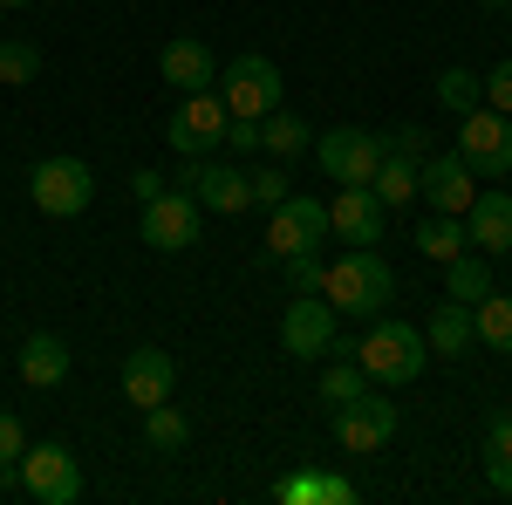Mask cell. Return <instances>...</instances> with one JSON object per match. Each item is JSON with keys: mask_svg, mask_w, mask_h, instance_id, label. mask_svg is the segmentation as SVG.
<instances>
[{"mask_svg": "<svg viewBox=\"0 0 512 505\" xmlns=\"http://www.w3.org/2000/svg\"><path fill=\"white\" fill-rule=\"evenodd\" d=\"M321 294L335 314H383V301L396 294V273L376 246H349L335 267L321 273Z\"/></svg>", "mask_w": 512, "mask_h": 505, "instance_id": "cell-1", "label": "cell"}, {"mask_svg": "<svg viewBox=\"0 0 512 505\" xmlns=\"http://www.w3.org/2000/svg\"><path fill=\"white\" fill-rule=\"evenodd\" d=\"M424 355H431V342H424L410 321H376V328L355 342V362L369 369V383H383V389L417 383V376H424Z\"/></svg>", "mask_w": 512, "mask_h": 505, "instance_id": "cell-2", "label": "cell"}, {"mask_svg": "<svg viewBox=\"0 0 512 505\" xmlns=\"http://www.w3.org/2000/svg\"><path fill=\"white\" fill-rule=\"evenodd\" d=\"M28 198H35V212H48V219H76V212H89V198H96V178H89L82 157H41L35 171H28Z\"/></svg>", "mask_w": 512, "mask_h": 505, "instance_id": "cell-3", "label": "cell"}, {"mask_svg": "<svg viewBox=\"0 0 512 505\" xmlns=\"http://www.w3.org/2000/svg\"><path fill=\"white\" fill-rule=\"evenodd\" d=\"M219 103H226L233 117H246V123H267L280 110V69L267 62V55L226 62V69H219Z\"/></svg>", "mask_w": 512, "mask_h": 505, "instance_id": "cell-4", "label": "cell"}, {"mask_svg": "<svg viewBox=\"0 0 512 505\" xmlns=\"http://www.w3.org/2000/svg\"><path fill=\"white\" fill-rule=\"evenodd\" d=\"M458 157L472 164L478 178H506L512 171V117L492 110V103L465 110V123H458Z\"/></svg>", "mask_w": 512, "mask_h": 505, "instance_id": "cell-5", "label": "cell"}, {"mask_svg": "<svg viewBox=\"0 0 512 505\" xmlns=\"http://www.w3.org/2000/svg\"><path fill=\"white\" fill-rule=\"evenodd\" d=\"M21 492L35 505H76L82 499V465L69 444H35L21 451Z\"/></svg>", "mask_w": 512, "mask_h": 505, "instance_id": "cell-6", "label": "cell"}, {"mask_svg": "<svg viewBox=\"0 0 512 505\" xmlns=\"http://www.w3.org/2000/svg\"><path fill=\"white\" fill-rule=\"evenodd\" d=\"M226 123H233V110L219 103V89H198V96H185L171 110L164 137H171V151H185V157H212L226 144Z\"/></svg>", "mask_w": 512, "mask_h": 505, "instance_id": "cell-7", "label": "cell"}, {"mask_svg": "<svg viewBox=\"0 0 512 505\" xmlns=\"http://www.w3.org/2000/svg\"><path fill=\"white\" fill-rule=\"evenodd\" d=\"M396 437V403L383 389H362L355 403H335V444L355 451V458H369V451H383Z\"/></svg>", "mask_w": 512, "mask_h": 505, "instance_id": "cell-8", "label": "cell"}, {"mask_svg": "<svg viewBox=\"0 0 512 505\" xmlns=\"http://www.w3.org/2000/svg\"><path fill=\"white\" fill-rule=\"evenodd\" d=\"M315 157L335 185H376V171H383L390 151H383L376 130H328V137H315Z\"/></svg>", "mask_w": 512, "mask_h": 505, "instance_id": "cell-9", "label": "cell"}, {"mask_svg": "<svg viewBox=\"0 0 512 505\" xmlns=\"http://www.w3.org/2000/svg\"><path fill=\"white\" fill-rule=\"evenodd\" d=\"M178 185H185L205 212H219V219H233V212L253 205V178H246L239 164H219V157H185Z\"/></svg>", "mask_w": 512, "mask_h": 505, "instance_id": "cell-10", "label": "cell"}, {"mask_svg": "<svg viewBox=\"0 0 512 505\" xmlns=\"http://www.w3.org/2000/svg\"><path fill=\"white\" fill-rule=\"evenodd\" d=\"M321 239H328V205L287 192L274 205V226H267V253L274 260H294V253H321Z\"/></svg>", "mask_w": 512, "mask_h": 505, "instance_id": "cell-11", "label": "cell"}, {"mask_svg": "<svg viewBox=\"0 0 512 505\" xmlns=\"http://www.w3.org/2000/svg\"><path fill=\"white\" fill-rule=\"evenodd\" d=\"M417 198H431V212H458L465 219L478 198V171L458 151H431L417 164Z\"/></svg>", "mask_w": 512, "mask_h": 505, "instance_id": "cell-12", "label": "cell"}, {"mask_svg": "<svg viewBox=\"0 0 512 505\" xmlns=\"http://www.w3.org/2000/svg\"><path fill=\"white\" fill-rule=\"evenodd\" d=\"M280 349L301 355V362L328 355V349H335V308H328L321 294H294L287 314H280Z\"/></svg>", "mask_w": 512, "mask_h": 505, "instance_id": "cell-13", "label": "cell"}, {"mask_svg": "<svg viewBox=\"0 0 512 505\" xmlns=\"http://www.w3.org/2000/svg\"><path fill=\"white\" fill-rule=\"evenodd\" d=\"M198 219H205V205L192 192H158L144 205V239L158 246V253H185L198 239Z\"/></svg>", "mask_w": 512, "mask_h": 505, "instance_id": "cell-14", "label": "cell"}, {"mask_svg": "<svg viewBox=\"0 0 512 505\" xmlns=\"http://www.w3.org/2000/svg\"><path fill=\"white\" fill-rule=\"evenodd\" d=\"M383 198L369 192V185H342L335 192V205H328V233H342L349 246H376L383 239Z\"/></svg>", "mask_w": 512, "mask_h": 505, "instance_id": "cell-15", "label": "cell"}, {"mask_svg": "<svg viewBox=\"0 0 512 505\" xmlns=\"http://www.w3.org/2000/svg\"><path fill=\"white\" fill-rule=\"evenodd\" d=\"M158 76L171 82L178 96H198V89H219V62H212V48H205V41L178 35V41H164Z\"/></svg>", "mask_w": 512, "mask_h": 505, "instance_id": "cell-16", "label": "cell"}, {"mask_svg": "<svg viewBox=\"0 0 512 505\" xmlns=\"http://www.w3.org/2000/svg\"><path fill=\"white\" fill-rule=\"evenodd\" d=\"M178 389V362L164 349H130L123 355V396L137 403V410H151V403H164Z\"/></svg>", "mask_w": 512, "mask_h": 505, "instance_id": "cell-17", "label": "cell"}, {"mask_svg": "<svg viewBox=\"0 0 512 505\" xmlns=\"http://www.w3.org/2000/svg\"><path fill=\"white\" fill-rule=\"evenodd\" d=\"M465 233H472L478 253L506 260V253H512V198L506 192H478L472 212H465Z\"/></svg>", "mask_w": 512, "mask_h": 505, "instance_id": "cell-18", "label": "cell"}, {"mask_svg": "<svg viewBox=\"0 0 512 505\" xmlns=\"http://www.w3.org/2000/svg\"><path fill=\"white\" fill-rule=\"evenodd\" d=\"M14 369H21L28 389H55L69 376V342H62V335H28L21 355H14Z\"/></svg>", "mask_w": 512, "mask_h": 505, "instance_id": "cell-19", "label": "cell"}, {"mask_svg": "<svg viewBox=\"0 0 512 505\" xmlns=\"http://www.w3.org/2000/svg\"><path fill=\"white\" fill-rule=\"evenodd\" d=\"M424 342H431L437 355H472V342H478L472 308H465V301H444V308L431 314V328H424Z\"/></svg>", "mask_w": 512, "mask_h": 505, "instance_id": "cell-20", "label": "cell"}, {"mask_svg": "<svg viewBox=\"0 0 512 505\" xmlns=\"http://www.w3.org/2000/svg\"><path fill=\"white\" fill-rule=\"evenodd\" d=\"M144 444H151V451H164V458H178V451L192 444V424H185V410H178L171 396L144 410Z\"/></svg>", "mask_w": 512, "mask_h": 505, "instance_id": "cell-21", "label": "cell"}, {"mask_svg": "<svg viewBox=\"0 0 512 505\" xmlns=\"http://www.w3.org/2000/svg\"><path fill=\"white\" fill-rule=\"evenodd\" d=\"M465 246H472V233H465L458 212H431V219L417 226V253H424V260H458Z\"/></svg>", "mask_w": 512, "mask_h": 505, "instance_id": "cell-22", "label": "cell"}, {"mask_svg": "<svg viewBox=\"0 0 512 505\" xmlns=\"http://www.w3.org/2000/svg\"><path fill=\"white\" fill-rule=\"evenodd\" d=\"M444 294H451V301H465V308H478V301L492 294V267H485L478 253H458V260H444Z\"/></svg>", "mask_w": 512, "mask_h": 505, "instance_id": "cell-23", "label": "cell"}, {"mask_svg": "<svg viewBox=\"0 0 512 505\" xmlns=\"http://www.w3.org/2000/svg\"><path fill=\"white\" fill-rule=\"evenodd\" d=\"M280 499L287 505H355V485L349 478H328V471H301V478H287V485H280Z\"/></svg>", "mask_w": 512, "mask_h": 505, "instance_id": "cell-24", "label": "cell"}, {"mask_svg": "<svg viewBox=\"0 0 512 505\" xmlns=\"http://www.w3.org/2000/svg\"><path fill=\"white\" fill-rule=\"evenodd\" d=\"M308 144H315V130L294 117V110H274V117L260 123V151L267 157H301Z\"/></svg>", "mask_w": 512, "mask_h": 505, "instance_id": "cell-25", "label": "cell"}, {"mask_svg": "<svg viewBox=\"0 0 512 505\" xmlns=\"http://www.w3.org/2000/svg\"><path fill=\"white\" fill-rule=\"evenodd\" d=\"M472 328H478V342H485V349L512 355V294H485V301L472 308Z\"/></svg>", "mask_w": 512, "mask_h": 505, "instance_id": "cell-26", "label": "cell"}, {"mask_svg": "<svg viewBox=\"0 0 512 505\" xmlns=\"http://www.w3.org/2000/svg\"><path fill=\"white\" fill-rule=\"evenodd\" d=\"M369 192L383 198V205H410V198H417V164H410V157H383V171H376V185H369Z\"/></svg>", "mask_w": 512, "mask_h": 505, "instance_id": "cell-27", "label": "cell"}, {"mask_svg": "<svg viewBox=\"0 0 512 505\" xmlns=\"http://www.w3.org/2000/svg\"><path fill=\"white\" fill-rule=\"evenodd\" d=\"M362 389H369V369H362V362H328V369H321V403H355V396H362Z\"/></svg>", "mask_w": 512, "mask_h": 505, "instance_id": "cell-28", "label": "cell"}, {"mask_svg": "<svg viewBox=\"0 0 512 505\" xmlns=\"http://www.w3.org/2000/svg\"><path fill=\"white\" fill-rule=\"evenodd\" d=\"M437 103L465 117V110H478V103H485V82H478L472 69H444V76H437Z\"/></svg>", "mask_w": 512, "mask_h": 505, "instance_id": "cell-29", "label": "cell"}, {"mask_svg": "<svg viewBox=\"0 0 512 505\" xmlns=\"http://www.w3.org/2000/svg\"><path fill=\"white\" fill-rule=\"evenodd\" d=\"M41 76V48L35 41H0V82L7 89H21V82Z\"/></svg>", "mask_w": 512, "mask_h": 505, "instance_id": "cell-30", "label": "cell"}, {"mask_svg": "<svg viewBox=\"0 0 512 505\" xmlns=\"http://www.w3.org/2000/svg\"><path fill=\"white\" fill-rule=\"evenodd\" d=\"M383 151L410 157V164H424V157H431V130H424V123H396L390 137H383Z\"/></svg>", "mask_w": 512, "mask_h": 505, "instance_id": "cell-31", "label": "cell"}, {"mask_svg": "<svg viewBox=\"0 0 512 505\" xmlns=\"http://www.w3.org/2000/svg\"><path fill=\"white\" fill-rule=\"evenodd\" d=\"M280 267H287V280H294V294H321V273H328L321 253H294V260H280Z\"/></svg>", "mask_w": 512, "mask_h": 505, "instance_id": "cell-32", "label": "cell"}, {"mask_svg": "<svg viewBox=\"0 0 512 505\" xmlns=\"http://www.w3.org/2000/svg\"><path fill=\"white\" fill-rule=\"evenodd\" d=\"M280 198H287V171H280V157H274L267 171H253V205H267V212H274Z\"/></svg>", "mask_w": 512, "mask_h": 505, "instance_id": "cell-33", "label": "cell"}, {"mask_svg": "<svg viewBox=\"0 0 512 505\" xmlns=\"http://www.w3.org/2000/svg\"><path fill=\"white\" fill-rule=\"evenodd\" d=\"M21 451H28V430L14 410H0V465H21Z\"/></svg>", "mask_w": 512, "mask_h": 505, "instance_id": "cell-34", "label": "cell"}, {"mask_svg": "<svg viewBox=\"0 0 512 505\" xmlns=\"http://www.w3.org/2000/svg\"><path fill=\"white\" fill-rule=\"evenodd\" d=\"M478 82H485V103H492V110H506V117H512V62H499L492 76H478Z\"/></svg>", "mask_w": 512, "mask_h": 505, "instance_id": "cell-35", "label": "cell"}, {"mask_svg": "<svg viewBox=\"0 0 512 505\" xmlns=\"http://www.w3.org/2000/svg\"><path fill=\"white\" fill-rule=\"evenodd\" d=\"M485 451H492L499 465H512V410H506V417H492V430H485Z\"/></svg>", "mask_w": 512, "mask_h": 505, "instance_id": "cell-36", "label": "cell"}, {"mask_svg": "<svg viewBox=\"0 0 512 505\" xmlns=\"http://www.w3.org/2000/svg\"><path fill=\"white\" fill-rule=\"evenodd\" d=\"M226 144H233V151H253V144H260V123L233 117V123H226Z\"/></svg>", "mask_w": 512, "mask_h": 505, "instance_id": "cell-37", "label": "cell"}, {"mask_svg": "<svg viewBox=\"0 0 512 505\" xmlns=\"http://www.w3.org/2000/svg\"><path fill=\"white\" fill-rule=\"evenodd\" d=\"M130 192H137V205H151V198L164 192V171H137V178H130Z\"/></svg>", "mask_w": 512, "mask_h": 505, "instance_id": "cell-38", "label": "cell"}, {"mask_svg": "<svg viewBox=\"0 0 512 505\" xmlns=\"http://www.w3.org/2000/svg\"><path fill=\"white\" fill-rule=\"evenodd\" d=\"M485 485H492L499 499H512V465H499V458H485Z\"/></svg>", "mask_w": 512, "mask_h": 505, "instance_id": "cell-39", "label": "cell"}, {"mask_svg": "<svg viewBox=\"0 0 512 505\" xmlns=\"http://www.w3.org/2000/svg\"><path fill=\"white\" fill-rule=\"evenodd\" d=\"M0 7H28V0H0Z\"/></svg>", "mask_w": 512, "mask_h": 505, "instance_id": "cell-40", "label": "cell"}]
</instances>
